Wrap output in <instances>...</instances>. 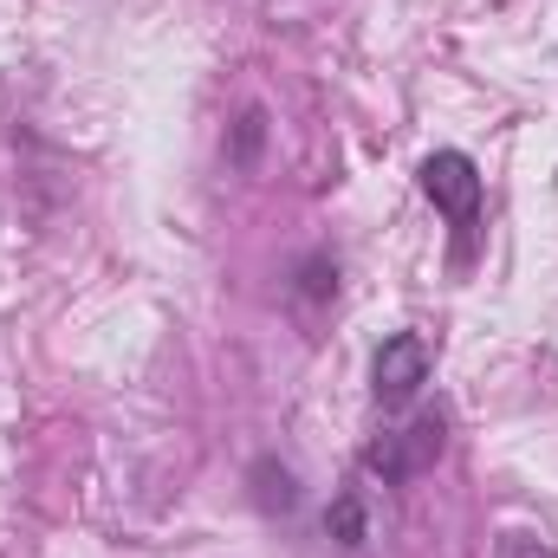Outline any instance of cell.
Segmentation results:
<instances>
[{
  "label": "cell",
  "instance_id": "obj_1",
  "mask_svg": "<svg viewBox=\"0 0 558 558\" xmlns=\"http://www.w3.org/2000/svg\"><path fill=\"white\" fill-rule=\"evenodd\" d=\"M416 182H422V195L448 215L454 247L468 254V247H474V228H481V202H487V182H481L474 156H461V149H435V156H422Z\"/></svg>",
  "mask_w": 558,
  "mask_h": 558
},
{
  "label": "cell",
  "instance_id": "obj_2",
  "mask_svg": "<svg viewBox=\"0 0 558 558\" xmlns=\"http://www.w3.org/2000/svg\"><path fill=\"white\" fill-rule=\"evenodd\" d=\"M441 448H448V422L435 416V410H422V416L397 422V428H384V435H371L364 474H384L390 487H403V481H416V474H428V468L441 461Z\"/></svg>",
  "mask_w": 558,
  "mask_h": 558
},
{
  "label": "cell",
  "instance_id": "obj_3",
  "mask_svg": "<svg viewBox=\"0 0 558 558\" xmlns=\"http://www.w3.org/2000/svg\"><path fill=\"white\" fill-rule=\"evenodd\" d=\"M428 371H435V351H428L422 331L384 338L377 357H371V397H377V410H410L422 397V384H428Z\"/></svg>",
  "mask_w": 558,
  "mask_h": 558
},
{
  "label": "cell",
  "instance_id": "obj_4",
  "mask_svg": "<svg viewBox=\"0 0 558 558\" xmlns=\"http://www.w3.org/2000/svg\"><path fill=\"white\" fill-rule=\"evenodd\" d=\"M325 533H331L338 546H364V500H357V487H344V494L331 500V513H325Z\"/></svg>",
  "mask_w": 558,
  "mask_h": 558
},
{
  "label": "cell",
  "instance_id": "obj_5",
  "mask_svg": "<svg viewBox=\"0 0 558 558\" xmlns=\"http://www.w3.org/2000/svg\"><path fill=\"white\" fill-rule=\"evenodd\" d=\"M494 558H558V553H553V539H539V533H500Z\"/></svg>",
  "mask_w": 558,
  "mask_h": 558
},
{
  "label": "cell",
  "instance_id": "obj_6",
  "mask_svg": "<svg viewBox=\"0 0 558 558\" xmlns=\"http://www.w3.org/2000/svg\"><path fill=\"white\" fill-rule=\"evenodd\" d=\"M260 124H267L260 111H247V118H241V143H234V162H254V149H260Z\"/></svg>",
  "mask_w": 558,
  "mask_h": 558
}]
</instances>
